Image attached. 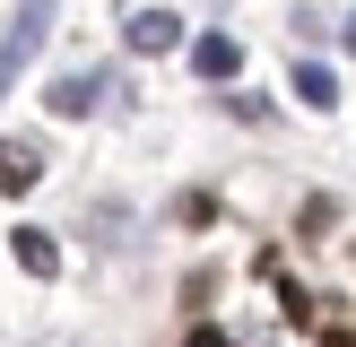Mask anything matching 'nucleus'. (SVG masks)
I'll use <instances>...</instances> for the list:
<instances>
[{"mask_svg":"<svg viewBox=\"0 0 356 347\" xmlns=\"http://www.w3.org/2000/svg\"><path fill=\"white\" fill-rule=\"evenodd\" d=\"M287 87H296V96L313 104V113H330V104H339V78H330L322 61H296V78H287Z\"/></svg>","mask_w":356,"mask_h":347,"instance_id":"nucleus-7","label":"nucleus"},{"mask_svg":"<svg viewBox=\"0 0 356 347\" xmlns=\"http://www.w3.org/2000/svg\"><path fill=\"white\" fill-rule=\"evenodd\" d=\"M9 252H17V269H26V278H52V269H61V243H52L44 226H17Z\"/></svg>","mask_w":356,"mask_h":347,"instance_id":"nucleus-5","label":"nucleus"},{"mask_svg":"<svg viewBox=\"0 0 356 347\" xmlns=\"http://www.w3.org/2000/svg\"><path fill=\"white\" fill-rule=\"evenodd\" d=\"M330 217H339V200H305V208H296V226H305V235H322Z\"/></svg>","mask_w":356,"mask_h":347,"instance_id":"nucleus-8","label":"nucleus"},{"mask_svg":"<svg viewBox=\"0 0 356 347\" xmlns=\"http://www.w3.org/2000/svg\"><path fill=\"white\" fill-rule=\"evenodd\" d=\"M104 96H113V69H70V78H52V96H44V104H52L61 121H87Z\"/></svg>","mask_w":356,"mask_h":347,"instance_id":"nucleus-2","label":"nucleus"},{"mask_svg":"<svg viewBox=\"0 0 356 347\" xmlns=\"http://www.w3.org/2000/svg\"><path fill=\"white\" fill-rule=\"evenodd\" d=\"M191 69H200V78H235L243 44H235V35H200V44H191Z\"/></svg>","mask_w":356,"mask_h":347,"instance_id":"nucleus-6","label":"nucleus"},{"mask_svg":"<svg viewBox=\"0 0 356 347\" xmlns=\"http://www.w3.org/2000/svg\"><path fill=\"white\" fill-rule=\"evenodd\" d=\"M183 347H226V330H209V321H200V330H191Z\"/></svg>","mask_w":356,"mask_h":347,"instance_id":"nucleus-9","label":"nucleus"},{"mask_svg":"<svg viewBox=\"0 0 356 347\" xmlns=\"http://www.w3.org/2000/svg\"><path fill=\"white\" fill-rule=\"evenodd\" d=\"M122 44H131V52H174V44H183V17H174V9H131V17H122Z\"/></svg>","mask_w":356,"mask_h":347,"instance_id":"nucleus-3","label":"nucleus"},{"mask_svg":"<svg viewBox=\"0 0 356 347\" xmlns=\"http://www.w3.org/2000/svg\"><path fill=\"white\" fill-rule=\"evenodd\" d=\"M35 183H44V148H35V139H0V191L17 200V191H35Z\"/></svg>","mask_w":356,"mask_h":347,"instance_id":"nucleus-4","label":"nucleus"},{"mask_svg":"<svg viewBox=\"0 0 356 347\" xmlns=\"http://www.w3.org/2000/svg\"><path fill=\"white\" fill-rule=\"evenodd\" d=\"M44 35H52V0H17L9 9V26H0V96L17 87V69L44 52Z\"/></svg>","mask_w":356,"mask_h":347,"instance_id":"nucleus-1","label":"nucleus"}]
</instances>
